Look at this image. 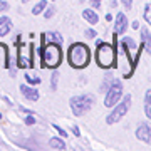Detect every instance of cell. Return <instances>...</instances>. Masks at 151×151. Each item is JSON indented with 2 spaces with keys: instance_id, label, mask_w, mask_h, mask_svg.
Segmentation results:
<instances>
[{
  "instance_id": "cell-1",
  "label": "cell",
  "mask_w": 151,
  "mask_h": 151,
  "mask_svg": "<svg viewBox=\"0 0 151 151\" xmlns=\"http://www.w3.org/2000/svg\"><path fill=\"white\" fill-rule=\"evenodd\" d=\"M67 60H69L70 67L84 69L91 62V49L82 42L72 44L69 47V52H67Z\"/></svg>"
},
{
  "instance_id": "cell-2",
  "label": "cell",
  "mask_w": 151,
  "mask_h": 151,
  "mask_svg": "<svg viewBox=\"0 0 151 151\" xmlns=\"http://www.w3.org/2000/svg\"><path fill=\"white\" fill-rule=\"evenodd\" d=\"M96 62L101 69H109L116 62V45L109 42H99L96 49Z\"/></svg>"
},
{
  "instance_id": "cell-3",
  "label": "cell",
  "mask_w": 151,
  "mask_h": 151,
  "mask_svg": "<svg viewBox=\"0 0 151 151\" xmlns=\"http://www.w3.org/2000/svg\"><path fill=\"white\" fill-rule=\"evenodd\" d=\"M60 60H62V49H60V44H55V42L45 44L44 49H42V67L55 69V67H59Z\"/></svg>"
},
{
  "instance_id": "cell-4",
  "label": "cell",
  "mask_w": 151,
  "mask_h": 151,
  "mask_svg": "<svg viewBox=\"0 0 151 151\" xmlns=\"http://www.w3.org/2000/svg\"><path fill=\"white\" fill-rule=\"evenodd\" d=\"M70 111L74 116H84L87 111H91V108L94 106V96L91 94H79V96L70 97Z\"/></svg>"
},
{
  "instance_id": "cell-5",
  "label": "cell",
  "mask_w": 151,
  "mask_h": 151,
  "mask_svg": "<svg viewBox=\"0 0 151 151\" xmlns=\"http://www.w3.org/2000/svg\"><path fill=\"white\" fill-rule=\"evenodd\" d=\"M129 106H131V94H128V96H124L123 101L116 104L113 108V111L106 116V124H116L118 121H121V119L128 114Z\"/></svg>"
},
{
  "instance_id": "cell-6",
  "label": "cell",
  "mask_w": 151,
  "mask_h": 151,
  "mask_svg": "<svg viewBox=\"0 0 151 151\" xmlns=\"http://www.w3.org/2000/svg\"><path fill=\"white\" fill-rule=\"evenodd\" d=\"M123 97V82L121 81H113L109 86L106 96H104V106L106 108H114Z\"/></svg>"
},
{
  "instance_id": "cell-7",
  "label": "cell",
  "mask_w": 151,
  "mask_h": 151,
  "mask_svg": "<svg viewBox=\"0 0 151 151\" xmlns=\"http://www.w3.org/2000/svg\"><path fill=\"white\" fill-rule=\"evenodd\" d=\"M136 138L145 143V145H151V126L148 123H141L138 128H136Z\"/></svg>"
},
{
  "instance_id": "cell-8",
  "label": "cell",
  "mask_w": 151,
  "mask_h": 151,
  "mask_svg": "<svg viewBox=\"0 0 151 151\" xmlns=\"http://www.w3.org/2000/svg\"><path fill=\"white\" fill-rule=\"evenodd\" d=\"M128 17L124 15L123 12H118V15L114 17V32L118 34V35H121V34H124L126 30H128Z\"/></svg>"
},
{
  "instance_id": "cell-9",
  "label": "cell",
  "mask_w": 151,
  "mask_h": 151,
  "mask_svg": "<svg viewBox=\"0 0 151 151\" xmlns=\"http://www.w3.org/2000/svg\"><path fill=\"white\" fill-rule=\"evenodd\" d=\"M34 49L32 50H30V54H24V49L22 47H19V60H17V62H19V67H32L34 65V62H32V59H34Z\"/></svg>"
},
{
  "instance_id": "cell-10",
  "label": "cell",
  "mask_w": 151,
  "mask_h": 151,
  "mask_svg": "<svg viewBox=\"0 0 151 151\" xmlns=\"http://www.w3.org/2000/svg\"><path fill=\"white\" fill-rule=\"evenodd\" d=\"M20 92L24 94V97H27L29 101H37L39 97H40L37 89H34V87H30V86H25V84L20 86Z\"/></svg>"
},
{
  "instance_id": "cell-11",
  "label": "cell",
  "mask_w": 151,
  "mask_h": 151,
  "mask_svg": "<svg viewBox=\"0 0 151 151\" xmlns=\"http://www.w3.org/2000/svg\"><path fill=\"white\" fill-rule=\"evenodd\" d=\"M141 45L148 54H151V34L148 27H141Z\"/></svg>"
},
{
  "instance_id": "cell-12",
  "label": "cell",
  "mask_w": 151,
  "mask_h": 151,
  "mask_svg": "<svg viewBox=\"0 0 151 151\" xmlns=\"http://www.w3.org/2000/svg\"><path fill=\"white\" fill-rule=\"evenodd\" d=\"M12 29V20L7 15H0V37H4L10 32Z\"/></svg>"
},
{
  "instance_id": "cell-13",
  "label": "cell",
  "mask_w": 151,
  "mask_h": 151,
  "mask_svg": "<svg viewBox=\"0 0 151 151\" xmlns=\"http://www.w3.org/2000/svg\"><path fill=\"white\" fill-rule=\"evenodd\" d=\"M82 17H84V20H87L91 25H96L97 22H99V17H97L94 9H86V10L82 12Z\"/></svg>"
},
{
  "instance_id": "cell-14",
  "label": "cell",
  "mask_w": 151,
  "mask_h": 151,
  "mask_svg": "<svg viewBox=\"0 0 151 151\" xmlns=\"http://www.w3.org/2000/svg\"><path fill=\"white\" fill-rule=\"evenodd\" d=\"M145 114L151 121V89H148L145 92Z\"/></svg>"
},
{
  "instance_id": "cell-15",
  "label": "cell",
  "mask_w": 151,
  "mask_h": 151,
  "mask_svg": "<svg viewBox=\"0 0 151 151\" xmlns=\"http://www.w3.org/2000/svg\"><path fill=\"white\" fill-rule=\"evenodd\" d=\"M50 148H54V150H65V143L59 138H50Z\"/></svg>"
},
{
  "instance_id": "cell-16",
  "label": "cell",
  "mask_w": 151,
  "mask_h": 151,
  "mask_svg": "<svg viewBox=\"0 0 151 151\" xmlns=\"http://www.w3.org/2000/svg\"><path fill=\"white\" fill-rule=\"evenodd\" d=\"M45 39H49V42H55V44H60L62 42V35L57 32H49L45 34Z\"/></svg>"
},
{
  "instance_id": "cell-17",
  "label": "cell",
  "mask_w": 151,
  "mask_h": 151,
  "mask_svg": "<svg viewBox=\"0 0 151 151\" xmlns=\"http://www.w3.org/2000/svg\"><path fill=\"white\" fill-rule=\"evenodd\" d=\"M0 57L5 60V67H9V49L4 44H0Z\"/></svg>"
},
{
  "instance_id": "cell-18",
  "label": "cell",
  "mask_w": 151,
  "mask_h": 151,
  "mask_svg": "<svg viewBox=\"0 0 151 151\" xmlns=\"http://www.w3.org/2000/svg\"><path fill=\"white\" fill-rule=\"evenodd\" d=\"M45 7H47V0H39V4L32 9V14L34 15H37V14H40V12L45 9Z\"/></svg>"
},
{
  "instance_id": "cell-19",
  "label": "cell",
  "mask_w": 151,
  "mask_h": 151,
  "mask_svg": "<svg viewBox=\"0 0 151 151\" xmlns=\"http://www.w3.org/2000/svg\"><path fill=\"white\" fill-rule=\"evenodd\" d=\"M143 17H145V20L148 22V25H151V2L145 5V14H143Z\"/></svg>"
},
{
  "instance_id": "cell-20",
  "label": "cell",
  "mask_w": 151,
  "mask_h": 151,
  "mask_svg": "<svg viewBox=\"0 0 151 151\" xmlns=\"http://www.w3.org/2000/svg\"><path fill=\"white\" fill-rule=\"evenodd\" d=\"M25 81H27L30 86H39V84H40V79L35 77V76H30V74H25Z\"/></svg>"
},
{
  "instance_id": "cell-21",
  "label": "cell",
  "mask_w": 151,
  "mask_h": 151,
  "mask_svg": "<svg viewBox=\"0 0 151 151\" xmlns=\"http://www.w3.org/2000/svg\"><path fill=\"white\" fill-rule=\"evenodd\" d=\"M57 82H59V72H54L52 74V81H50V89L52 91L57 89Z\"/></svg>"
},
{
  "instance_id": "cell-22",
  "label": "cell",
  "mask_w": 151,
  "mask_h": 151,
  "mask_svg": "<svg viewBox=\"0 0 151 151\" xmlns=\"http://www.w3.org/2000/svg\"><path fill=\"white\" fill-rule=\"evenodd\" d=\"M54 14H55V9H54V7H45V14H44V17H45V19H50Z\"/></svg>"
},
{
  "instance_id": "cell-23",
  "label": "cell",
  "mask_w": 151,
  "mask_h": 151,
  "mask_svg": "<svg viewBox=\"0 0 151 151\" xmlns=\"http://www.w3.org/2000/svg\"><path fill=\"white\" fill-rule=\"evenodd\" d=\"M54 129L59 133V136H62V138H67V133H65V129H62L60 126H57V124H54Z\"/></svg>"
},
{
  "instance_id": "cell-24",
  "label": "cell",
  "mask_w": 151,
  "mask_h": 151,
  "mask_svg": "<svg viewBox=\"0 0 151 151\" xmlns=\"http://www.w3.org/2000/svg\"><path fill=\"white\" fill-rule=\"evenodd\" d=\"M9 2H5V0H0V14L2 12H5V10H9Z\"/></svg>"
},
{
  "instance_id": "cell-25",
  "label": "cell",
  "mask_w": 151,
  "mask_h": 151,
  "mask_svg": "<svg viewBox=\"0 0 151 151\" xmlns=\"http://www.w3.org/2000/svg\"><path fill=\"white\" fill-rule=\"evenodd\" d=\"M96 35H97V34H96V30H94V29H87V30H86V37L87 39H94Z\"/></svg>"
},
{
  "instance_id": "cell-26",
  "label": "cell",
  "mask_w": 151,
  "mask_h": 151,
  "mask_svg": "<svg viewBox=\"0 0 151 151\" xmlns=\"http://www.w3.org/2000/svg\"><path fill=\"white\" fill-rule=\"evenodd\" d=\"M123 2V7L126 10H131V5H133V0H121Z\"/></svg>"
},
{
  "instance_id": "cell-27",
  "label": "cell",
  "mask_w": 151,
  "mask_h": 151,
  "mask_svg": "<svg viewBox=\"0 0 151 151\" xmlns=\"http://www.w3.org/2000/svg\"><path fill=\"white\" fill-rule=\"evenodd\" d=\"M24 121H25V124H27V126H32L34 123H35V118H34V116H30V114H29L27 118L24 119Z\"/></svg>"
},
{
  "instance_id": "cell-28",
  "label": "cell",
  "mask_w": 151,
  "mask_h": 151,
  "mask_svg": "<svg viewBox=\"0 0 151 151\" xmlns=\"http://www.w3.org/2000/svg\"><path fill=\"white\" fill-rule=\"evenodd\" d=\"M89 4H91L92 9H99L101 7V0H89Z\"/></svg>"
},
{
  "instance_id": "cell-29",
  "label": "cell",
  "mask_w": 151,
  "mask_h": 151,
  "mask_svg": "<svg viewBox=\"0 0 151 151\" xmlns=\"http://www.w3.org/2000/svg\"><path fill=\"white\" fill-rule=\"evenodd\" d=\"M72 133H74L76 136H79V134H81V129H79L77 126H74V128H72Z\"/></svg>"
},
{
  "instance_id": "cell-30",
  "label": "cell",
  "mask_w": 151,
  "mask_h": 151,
  "mask_svg": "<svg viewBox=\"0 0 151 151\" xmlns=\"http://www.w3.org/2000/svg\"><path fill=\"white\" fill-rule=\"evenodd\" d=\"M131 27H133V29H141V27H139V22H136V20L131 24Z\"/></svg>"
},
{
  "instance_id": "cell-31",
  "label": "cell",
  "mask_w": 151,
  "mask_h": 151,
  "mask_svg": "<svg viewBox=\"0 0 151 151\" xmlns=\"http://www.w3.org/2000/svg\"><path fill=\"white\" fill-rule=\"evenodd\" d=\"M22 2H24V4H27V2H29V0H22Z\"/></svg>"
},
{
  "instance_id": "cell-32",
  "label": "cell",
  "mask_w": 151,
  "mask_h": 151,
  "mask_svg": "<svg viewBox=\"0 0 151 151\" xmlns=\"http://www.w3.org/2000/svg\"><path fill=\"white\" fill-rule=\"evenodd\" d=\"M0 119H2V114H0Z\"/></svg>"
}]
</instances>
